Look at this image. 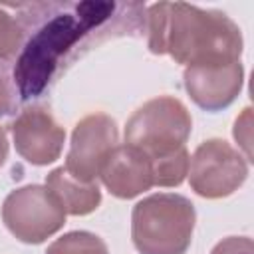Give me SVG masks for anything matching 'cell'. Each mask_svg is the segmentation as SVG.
<instances>
[{
  "label": "cell",
  "instance_id": "17",
  "mask_svg": "<svg viewBox=\"0 0 254 254\" xmlns=\"http://www.w3.org/2000/svg\"><path fill=\"white\" fill-rule=\"evenodd\" d=\"M8 149H10V145H8L6 129L0 127V167H2V165L6 163V159H8Z\"/></svg>",
  "mask_w": 254,
  "mask_h": 254
},
{
  "label": "cell",
  "instance_id": "6",
  "mask_svg": "<svg viewBox=\"0 0 254 254\" xmlns=\"http://www.w3.org/2000/svg\"><path fill=\"white\" fill-rule=\"evenodd\" d=\"M119 145V129L111 115L91 113L79 119L71 131L65 171L79 181L95 183L105 159Z\"/></svg>",
  "mask_w": 254,
  "mask_h": 254
},
{
  "label": "cell",
  "instance_id": "2",
  "mask_svg": "<svg viewBox=\"0 0 254 254\" xmlns=\"http://www.w3.org/2000/svg\"><path fill=\"white\" fill-rule=\"evenodd\" d=\"M194 204L175 192L149 194L133 206L131 240L139 254H185L194 232Z\"/></svg>",
  "mask_w": 254,
  "mask_h": 254
},
{
  "label": "cell",
  "instance_id": "16",
  "mask_svg": "<svg viewBox=\"0 0 254 254\" xmlns=\"http://www.w3.org/2000/svg\"><path fill=\"white\" fill-rule=\"evenodd\" d=\"M16 105H18L16 89L8 81V77L0 71V117H6V115L16 113Z\"/></svg>",
  "mask_w": 254,
  "mask_h": 254
},
{
  "label": "cell",
  "instance_id": "13",
  "mask_svg": "<svg viewBox=\"0 0 254 254\" xmlns=\"http://www.w3.org/2000/svg\"><path fill=\"white\" fill-rule=\"evenodd\" d=\"M24 46V26L0 8V60L14 58Z\"/></svg>",
  "mask_w": 254,
  "mask_h": 254
},
{
  "label": "cell",
  "instance_id": "3",
  "mask_svg": "<svg viewBox=\"0 0 254 254\" xmlns=\"http://www.w3.org/2000/svg\"><path fill=\"white\" fill-rule=\"evenodd\" d=\"M192 117L187 105L171 95L145 101L125 123V143L141 149L151 161L187 147Z\"/></svg>",
  "mask_w": 254,
  "mask_h": 254
},
{
  "label": "cell",
  "instance_id": "15",
  "mask_svg": "<svg viewBox=\"0 0 254 254\" xmlns=\"http://www.w3.org/2000/svg\"><path fill=\"white\" fill-rule=\"evenodd\" d=\"M210 254H254V242L248 236H226L214 244Z\"/></svg>",
  "mask_w": 254,
  "mask_h": 254
},
{
  "label": "cell",
  "instance_id": "14",
  "mask_svg": "<svg viewBox=\"0 0 254 254\" xmlns=\"http://www.w3.org/2000/svg\"><path fill=\"white\" fill-rule=\"evenodd\" d=\"M250 133H252V109L246 107L234 121V129H232V135L236 139V143L242 147L244 151V159L246 161H252V153H250Z\"/></svg>",
  "mask_w": 254,
  "mask_h": 254
},
{
  "label": "cell",
  "instance_id": "9",
  "mask_svg": "<svg viewBox=\"0 0 254 254\" xmlns=\"http://www.w3.org/2000/svg\"><path fill=\"white\" fill-rule=\"evenodd\" d=\"M103 187L117 198H135L153 187V169L149 157L133 145H117L101 167Z\"/></svg>",
  "mask_w": 254,
  "mask_h": 254
},
{
  "label": "cell",
  "instance_id": "11",
  "mask_svg": "<svg viewBox=\"0 0 254 254\" xmlns=\"http://www.w3.org/2000/svg\"><path fill=\"white\" fill-rule=\"evenodd\" d=\"M189 163H190V155H189L187 147L177 151V153L153 159L151 161L153 187H179L187 179Z\"/></svg>",
  "mask_w": 254,
  "mask_h": 254
},
{
  "label": "cell",
  "instance_id": "8",
  "mask_svg": "<svg viewBox=\"0 0 254 254\" xmlns=\"http://www.w3.org/2000/svg\"><path fill=\"white\" fill-rule=\"evenodd\" d=\"M183 83L189 97L204 111H222L234 103L244 85L240 62L212 67H185Z\"/></svg>",
  "mask_w": 254,
  "mask_h": 254
},
{
  "label": "cell",
  "instance_id": "7",
  "mask_svg": "<svg viewBox=\"0 0 254 254\" xmlns=\"http://www.w3.org/2000/svg\"><path fill=\"white\" fill-rule=\"evenodd\" d=\"M16 153L36 167L52 165L60 159L65 131L44 107H26L8 125Z\"/></svg>",
  "mask_w": 254,
  "mask_h": 254
},
{
  "label": "cell",
  "instance_id": "5",
  "mask_svg": "<svg viewBox=\"0 0 254 254\" xmlns=\"http://www.w3.org/2000/svg\"><path fill=\"white\" fill-rule=\"evenodd\" d=\"M189 185L202 198H224L248 179V161L224 139L202 141L189 163Z\"/></svg>",
  "mask_w": 254,
  "mask_h": 254
},
{
  "label": "cell",
  "instance_id": "10",
  "mask_svg": "<svg viewBox=\"0 0 254 254\" xmlns=\"http://www.w3.org/2000/svg\"><path fill=\"white\" fill-rule=\"evenodd\" d=\"M46 187L60 200L65 214L85 216L91 214L101 204V190L97 181L85 183L69 175L64 167H56L46 175Z\"/></svg>",
  "mask_w": 254,
  "mask_h": 254
},
{
  "label": "cell",
  "instance_id": "1",
  "mask_svg": "<svg viewBox=\"0 0 254 254\" xmlns=\"http://www.w3.org/2000/svg\"><path fill=\"white\" fill-rule=\"evenodd\" d=\"M149 50L187 67L240 62L244 40L238 24L220 10L187 2H157L147 10Z\"/></svg>",
  "mask_w": 254,
  "mask_h": 254
},
{
  "label": "cell",
  "instance_id": "12",
  "mask_svg": "<svg viewBox=\"0 0 254 254\" xmlns=\"http://www.w3.org/2000/svg\"><path fill=\"white\" fill-rule=\"evenodd\" d=\"M46 254H109L107 244L93 232L87 230H71L56 238Z\"/></svg>",
  "mask_w": 254,
  "mask_h": 254
},
{
  "label": "cell",
  "instance_id": "4",
  "mask_svg": "<svg viewBox=\"0 0 254 254\" xmlns=\"http://www.w3.org/2000/svg\"><path fill=\"white\" fill-rule=\"evenodd\" d=\"M65 210L46 185H24L2 202V222L24 244H42L65 224Z\"/></svg>",
  "mask_w": 254,
  "mask_h": 254
}]
</instances>
